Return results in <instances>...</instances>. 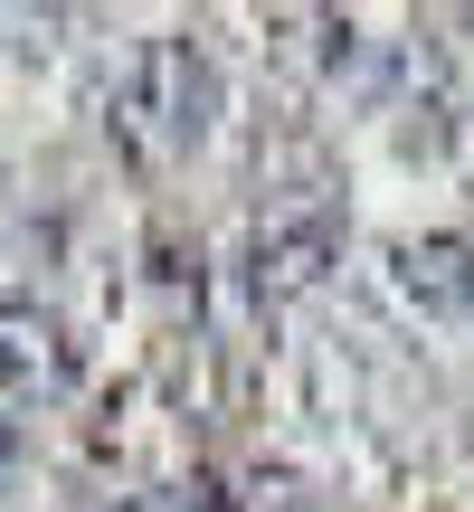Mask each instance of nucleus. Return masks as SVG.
<instances>
[{
    "label": "nucleus",
    "mask_w": 474,
    "mask_h": 512,
    "mask_svg": "<svg viewBox=\"0 0 474 512\" xmlns=\"http://www.w3.org/2000/svg\"><path fill=\"white\" fill-rule=\"evenodd\" d=\"M19 456H29V437H19V418H10V408H0V484L19 475Z\"/></svg>",
    "instance_id": "obj_6"
},
{
    "label": "nucleus",
    "mask_w": 474,
    "mask_h": 512,
    "mask_svg": "<svg viewBox=\"0 0 474 512\" xmlns=\"http://www.w3.org/2000/svg\"><path fill=\"white\" fill-rule=\"evenodd\" d=\"M342 266V209L332 200H285L247 228V294L256 304H294Z\"/></svg>",
    "instance_id": "obj_2"
},
{
    "label": "nucleus",
    "mask_w": 474,
    "mask_h": 512,
    "mask_svg": "<svg viewBox=\"0 0 474 512\" xmlns=\"http://www.w3.org/2000/svg\"><path fill=\"white\" fill-rule=\"evenodd\" d=\"M219 124V57L200 48L190 29H162L114 67V95H105V133L124 162H181V152L209 143Z\"/></svg>",
    "instance_id": "obj_1"
},
{
    "label": "nucleus",
    "mask_w": 474,
    "mask_h": 512,
    "mask_svg": "<svg viewBox=\"0 0 474 512\" xmlns=\"http://www.w3.org/2000/svg\"><path fill=\"white\" fill-rule=\"evenodd\" d=\"M0 256H10V247H0Z\"/></svg>",
    "instance_id": "obj_7"
},
{
    "label": "nucleus",
    "mask_w": 474,
    "mask_h": 512,
    "mask_svg": "<svg viewBox=\"0 0 474 512\" xmlns=\"http://www.w3.org/2000/svg\"><path fill=\"white\" fill-rule=\"evenodd\" d=\"M389 294H399L408 313H427V323H456L474 313V238H399L380 256Z\"/></svg>",
    "instance_id": "obj_4"
},
{
    "label": "nucleus",
    "mask_w": 474,
    "mask_h": 512,
    "mask_svg": "<svg viewBox=\"0 0 474 512\" xmlns=\"http://www.w3.org/2000/svg\"><path fill=\"white\" fill-rule=\"evenodd\" d=\"M114 512H228L219 484H152V494H124Z\"/></svg>",
    "instance_id": "obj_5"
},
{
    "label": "nucleus",
    "mask_w": 474,
    "mask_h": 512,
    "mask_svg": "<svg viewBox=\"0 0 474 512\" xmlns=\"http://www.w3.org/2000/svg\"><path fill=\"white\" fill-rule=\"evenodd\" d=\"M86 380V342L57 304H0V389L10 399H67Z\"/></svg>",
    "instance_id": "obj_3"
}]
</instances>
